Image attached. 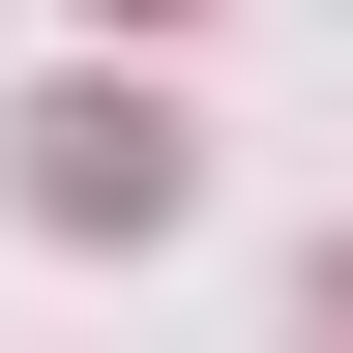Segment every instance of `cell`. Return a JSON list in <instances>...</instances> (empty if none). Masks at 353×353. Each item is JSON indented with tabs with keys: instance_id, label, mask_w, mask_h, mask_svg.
Returning <instances> with one entry per match:
<instances>
[{
	"instance_id": "1",
	"label": "cell",
	"mask_w": 353,
	"mask_h": 353,
	"mask_svg": "<svg viewBox=\"0 0 353 353\" xmlns=\"http://www.w3.org/2000/svg\"><path fill=\"white\" fill-rule=\"evenodd\" d=\"M0 148H30V236H176V206H206V148H176V88H30V118H0Z\"/></svg>"
},
{
	"instance_id": "2",
	"label": "cell",
	"mask_w": 353,
	"mask_h": 353,
	"mask_svg": "<svg viewBox=\"0 0 353 353\" xmlns=\"http://www.w3.org/2000/svg\"><path fill=\"white\" fill-rule=\"evenodd\" d=\"M294 353H353V265H324V294H294Z\"/></svg>"
},
{
	"instance_id": "3",
	"label": "cell",
	"mask_w": 353,
	"mask_h": 353,
	"mask_svg": "<svg viewBox=\"0 0 353 353\" xmlns=\"http://www.w3.org/2000/svg\"><path fill=\"white\" fill-rule=\"evenodd\" d=\"M88 30H118V0H88ZM148 30H176V0H148Z\"/></svg>"
}]
</instances>
